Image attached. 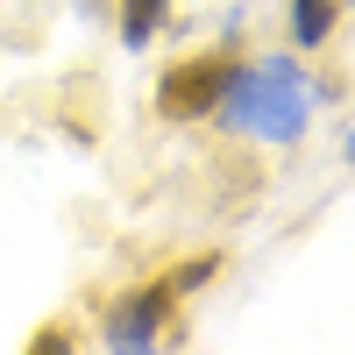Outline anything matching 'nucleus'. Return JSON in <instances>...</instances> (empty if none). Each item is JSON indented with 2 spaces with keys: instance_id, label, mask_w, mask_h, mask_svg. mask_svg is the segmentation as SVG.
<instances>
[{
  "instance_id": "4",
  "label": "nucleus",
  "mask_w": 355,
  "mask_h": 355,
  "mask_svg": "<svg viewBox=\"0 0 355 355\" xmlns=\"http://www.w3.org/2000/svg\"><path fill=\"white\" fill-rule=\"evenodd\" d=\"M341 28V0H291L284 8V36H291V50H320Z\"/></svg>"
},
{
  "instance_id": "6",
  "label": "nucleus",
  "mask_w": 355,
  "mask_h": 355,
  "mask_svg": "<svg viewBox=\"0 0 355 355\" xmlns=\"http://www.w3.org/2000/svg\"><path fill=\"white\" fill-rule=\"evenodd\" d=\"M164 277H171V291H178V299H192L199 284H214V277H220V249H206V256H185V263H171Z\"/></svg>"
},
{
  "instance_id": "1",
  "label": "nucleus",
  "mask_w": 355,
  "mask_h": 355,
  "mask_svg": "<svg viewBox=\"0 0 355 355\" xmlns=\"http://www.w3.org/2000/svg\"><path fill=\"white\" fill-rule=\"evenodd\" d=\"M214 121L227 135H256V142H299L313 128V85L299 71V50L277 57H242L227 78V93L214 107Z\"/></svg>"
},
{
  "instance_id": "7",
  "label": "nucleus",
  "mask_w": 355,
  "mask_h": 355,
  "mask_svg": "<svg viewBox=\"0 0 355 355\" xmlns=\"http://www.w3.org/2000/svg\"><path fill=\"white\" fill-rule=\"evenodd\" d=\"M71 341H78V334H64V327H43V334L28 341V348H71Z\"/></svg>"
},
{
  "instance_id": "5",
  "label": "nucleus",
  "mask_w": 355,
  "mask_h": 355,
  "mask_svg": "<svg viewBox=\"0 0 355 355\" xmlns=\"http://www.w3.org/2000/svg\"><path fill=\"white\" fill-rule=\"evenodd\" d=\"M164 21H171V0H121L114 8V36H121V50H150L164 36Z\"/></svg>"
},
{
  "instance_id": "3",
  "label": "nucleus",
  "mask_w": 355,
  "mask_h": 355,
  "mask_svg": "<svg viewBox=\"0 0 355 355\" xmlns=\"http://www.w3.org/2000/svg\"><path fill=\"white\" fill-rule=\"evenodd\" d=\"M171 320H178L171 277H142V284L114 291V299L100 306V341H107V348H157V341L171 334Z\"/></svg>"
},
{
  "instance_id": "2",
  "label": "nucleus",
  "mask_w": 355,
  "mask_h": 355,
  "mask_svg": "<svg viewBox=\"0 0 355 355\" xmlns=\"http://www.w3.org/2000/svg\"><path fill=\"white\" fill-rule=\"evenodd\" d=\"M242 57H249V50H234V43L171 57V64L157 71V121H171V128L214 121V107H220V93H227V78H234V64H242Z\"/></svg>"
}]
</instances>
